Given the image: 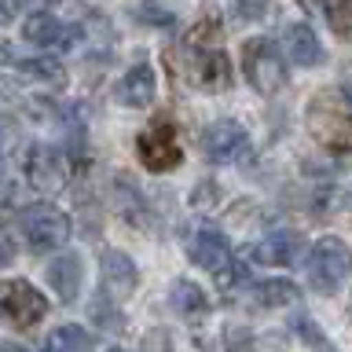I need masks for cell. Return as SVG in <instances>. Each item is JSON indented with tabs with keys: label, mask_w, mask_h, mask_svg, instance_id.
Segmentation results:
<instances>
[{
	"label": "cell",
	"mask_w": 352,
	"mask_h": 352,
	"mask_svg": "<svg viewBox=\"0 0 352 352\" xmlns=\"http://www.w3.org/2000/svg\"><path fill=\"white\" fill-rule=\"evenodd\" d=\"M0 352H26L22 345H11V341H4V345H0Z\"/></svg>",
	"instance_id": "obj_28"
},
{
	"label": "cell",
	"mask_w": 352,
	"mask_h": 352,
	"mask_svg": "<svg viewBox=\"0 0 352 352\" xmlns=\"http://www.w3.org/2000/svg\"><path fill=\"white\" fill-rule=\"evenodd\" d=\"M283 44H286V59H294L297 66H316L319 59H323V48H319L316 30L305 26V22H294V26H286Z\"/></svg>",
	"instance_id": "obj_14"
},
{
	"label": "cell",
	"mask_w": 352,
	"mask_h": 352,
	"mask_svg": "<svg viewBox=\"0 0 352 352\" xmlns=\"http://www.w3.org/2000/svg\"><path fill=\"white\" fill-rule=\"evenodd\" d=\"M308 132L327 151L352 154V96L349 92H319L308 103Z\"/></svg>",
	"instance_id": "obj_1"
},
{
	"label": "cell",
	"mask_w": 352,
	"mask_h": 352,
	"mask_svg": "<svg viewBox=\"0 0 352 352\" xmlns=\"http://www.w3.org/2000/svg\"><path fill=\"white\" fill-rule=\"evenodd\" d=\"M11 59H15V55H11V48H8V44H0V63H11Z\"/></svg>",
	"instance_id": "obj_27"
},
{
	"label": "cell",
	"mask_w": 352,
	"mask_h": 352,
	"mask_svg": "<svg viewBox=\"0 0 352 352\" xmlns=\"http://www.w3.org/2000/svg\"><path fill=\"white\" fill-rule=\"evenodd\" d=\"M11 15H15V0H0V26H8Z\"/></svg>",
	"instance_id": "obj_26"
},
{
	"label": "cell",
	"mask_w": 352,
	"mask_h": 352,
	"mask_svg": "<svg viewBox=\"0 0 352 352\" xmlns=\"http://www.w3.org/2000/svg\"><path fill=\"white\" fill-rule=\"evenodd\" d=\"M26 176H30V184L37 187V191L52 195V191H59V187L66 184V176H70V162H66V154L59 147L37 143V147L30 151V158H26Z\"/></svg>",
	"instance_id": "obj_8"
},
{
	"label": "cell",
	"mask_w": 352,
	"mask_h": 352,
	"mask_svg": "<svg viewBox=\"0 0 352 352\" xmlns=\"http://www.w3.org/2000/svg\"><path fill=\"white\" fill-rule=\"evenodd\" d=\"M202 151H206V158L217 162V165H235V162H246L253 147H250L246 129H242L239 121L224 118V121H213V125L206 129Z\"/></svg>",
	"instance_id": "obj_7"
},
{
	"label": "cell",
	"mask_w": 352,
	"mask_h": 352,
	"mask_svg": "<svg viewBox=\"0 0 352 352\" xmlns=\"http://www.w3.org/2000/svg\"><path fill=\"white\" fill-rule=\"evenodd\" d=\"M15 261V242H11V235H4V231H0V268H4V264H11Z\"/></svg>",
	"instance_id": "obj_25"
},
{
	"label": "cell",
	"mask_w": 352,
	"mask_h": 352,
	"mask_svg": "<svg viewBox=\"0 0 352 352\" xmlns=\"http://www.w3.org/2000/svg\"><path fill=\"white\" fill-rule=\"evenodd\" d=\"M114 99L121 107H147L154 99V70L147 63H136L132 70L118 81L114 88Z\"/></svg>",
	"instance_id": "obj_13"
},
{
	"label": "cell",
	"mask_w": 352,
	"mask_h": 352,
	"mask_svg": "<svg viewBox=\"0 0 352 352\" xmlns=\"http://www.w3.org/2000/svg\"><path fill=\"white\" fill-rule=\"evenodd\" d=\"M323 15L338 37H352V0H323Z\"/></svg>",
	"instance_id": "obj_19"
},
{
	"label": "cell",
	"mask_w": 352,
	"mask_h": 352,
	"mask_svg": "<svg viewBox=\"0 0 352 352\" xmlns=\"http://www.w3.org/2000/svg\"><path fill=\"white\" fill-rule=\"evenodd\" d=\"M22 235H26L33 253H48L59 250L66 239H70V217L59 213L52 206H37L22 217Z\"/></svg>",
	"instance_id": "obj_5"
},
{
	"label": "cell",
	"mask_w": 352,
	"mask_h": 352,
	"mask_svg": "<svg viewBox=\"0 0 352 352\" xmlns=\"http://www.w3.org/2000/svg\"><path fill=\"white\" fill-rule=\"evenodd\" d=\"M301 250H305V239L297 235V231H275V235H268L261 242V246H253V257L283 268V264H294L301 257Z\"/></svg>",
	"instance_id": "obj_15"
},
{
	"label": "cell",
	"mask_w": 352,
	"mask_h": 352,
	"mask_svg": "<svg viewBox=\"0 0 352 352\" xmlns=\"http://www.w3.org/2000/svg\"><path fill=\"white\" fill-rule=\"evenodd\" d=\"M305 268H308V283H312V290L334 294L338 286L349 279V272H352V250L341 239L323 235L312 246V253H308Z\"/></svg>",
	"instance_id": "obj_2"
},
{
	"label": "cell",
	"mask_w": 352,
	"mask_h": 352,
	"mask_svg": "<svg viewBox=\"0 0 352 352\" xmlns=\"http://www.w3.org/2000/svg\"><path fill=\"white\" fill-rule=\"evenodd\" d=\"M143 352H173L169 330H151V334L143 338Z\"/></svg>",
	"instance_id": "obj_23"
},
{
	"label": "cell",
	"mask_w": 352,
	"mask_h": 352,
	"mask_svg": "<svg viewBox=\"0 0 352 352\" xmlns=\"http://www.w3.org/2000/svg\"><path fill=\"white\" fill-rule=\"evenodd\" d=\"M195 48V81L206 92H224L231 85V63L220 44H191Z\"/></svg>",
	"instance_id": "obj_9"
},
{
	"label": "cell",
	"mask_w": 352,
	"mask_h": 352,
	"mask_svg": "<svg viewBox=\"0 0 352 352\" xmlns=\"http://www.w3.org/2000/svg\"><path fill=\"white\" fill-rule=\"evenodd\" d=\"M136 154H140V162L147 165L151 173L176 169V165H180V158H184L180 140H176V129L169 125V121H154L147 132H140Z\"/></svg>",
	"instance_id": "obj_6"
},
{
	"label": "cell",
	"mask_w": 352,
	"mask_h": 352,
	"mask_svg": "<svg viewBox=\"0 0 352 352\" xmlns=\"http://www.w3.org/2000/svg\"><path fill=\"white\" fill-rule=\"evenodd\" d=\"M48 283L59 290V297L66 305L77 297V290H81V261L74 257V253H63V257H55L48 264Z\"/></svg>",
	"instance_id": "obj_16"
},
{
	"label": "cell",
	"mask_w": 352,
	"mask_h": 352,
	"mask_svg": "<svg viewBox=\"0 0 352 352\" xmlns=\"http://www.w3.org/2000/svg\"><path fill=\"white\" fill-rule=\"evenodd\" d=\"M140 19H147V22H162V26H173V15H169V11H162V8H154V4H143L140 8Z\"/></svg>",
	"instance_id": "obj_24"
},
{
	"label": "cell",
	"mask_w": 352,
	"mask_h": 352,
	"mask_svg": "<svg viewBox=\"0 0 352 352\" xmlns=\"http://www.w3.org/2000/svg\"><path fill=\"white\" fill-rule=\"evenodd\" d=\"M26 41L30 44H41V48H70V44H77V37H81V30L77 26H66V22H59L55 15H30L26 19Z\"/></svg>",
	"instance_id": "obj_12"
},
{
	"label": "cell",
	"mask_w": 352,
	"mask_h": 352,
	"mask_svg": "<svg viewBox=\"0 0 352 352\" xmlns=\"http://www.w3.org/2000/svg\"><path fill=\"white\" fill-rule=\"evenodd\" d=\"M187 253H191V261L198 268L220 272L231 261V242L220 235L217 228H195L191 235H187Z\"/></svg>",
	"instance_id": "obj_10"
},
{
	"label": "cell",
	"mask_w": 352,
	"mask_h": 352,
	"mask_svg": "<svg viewBox=\"0 0 352 352\" xmlns=\"http://www.w3.org/2000/svg\"><path fill=\"white\" fill-rule=\"evenodd\" d=\"M169 305L180 316H202L206 312V294H202V286H195L191 279H180V283H173V290H169Z\"/></svg>",
	"instance_id": "obj_18"
},
{
	"label": "cell",
	"mask_w": 352,
	"mask_h": 352,
	"mask_svg": "<svg viewBox=\"0 0 352 352\" xmlns=\"http://www.w3.org/2000/svg\"><path fill=\"white\" fill-rule=\"evenodd\" d=\"M99 275H103L107 297H114V301L136 290V264H132V257L121 250H103V257H99Z\"/></svg>",
	"instance_id": "obj_11"
},
{
	"label": "cell",
	"mask_w": 352,
	"mask_h": 352,
	"mask_svg": "<svg viewBox=\"0 0 352 352\" xmlns=\"http://www.w3.org/2000/svg\"><path fill=\"white\" fill-rule=\"evenodd\" d=\"M92 349H96V338L77 323H66L48 334V352H92Z\"/></svg>",
	"instance_id": "obj_17"
},
{
	"label": "cell",
	"mask_w": 352,
	"mask_h": 352,
	"mask_svg": "<svg viewBox=\"0 0 352 352\" xmlns=\"http://www.w3.org/2000/svg\"><path fill=\"white\" fill-rule=\"evenodd\" d=\"M257 301L268 305V308H275V305H294V301H297V286H294V283H283V279L261 283V286H257Z\"/></svg>",
	"instance_id": "obj_20"
},
{
	"label": "cell",
	"mask_w": 352,
	"mask_h": 352,
	"mask_svg": "<svg viewBox=\"0 0 352 352\" xmlns=\"http://www.w3.org/2000/svg\"><path fill=\"white\" fill-rule=\"evenodd\" d=\"M48 316V301L44 294H37V286L26 279H4L0 283V323L30 330Z\"/></svg>",
	"instance_id": "obj_4"
},
{
	"label": "cell",
	"mask_w": 352,
	"mask_h": 352,
	"mask_svg": "<svg viewBox=\"0 0 352 352\" xmlns=\"http://www.w3.org/2000/svg\"><path fill=\"white\" fill-rule=\"evenodd\" d=\"M22 74H30V77H41V81H48V85H63L66 81V70H63V63L59 59H30V63H22Z\"/></svg>",
	"instance_id": "obj_21"
},
{
	"label": "cell",
	"mask_w": 352,
	"mask_h": 352,
	"mask_svg": "<svg viewBox=\"0 0 352 352\" xmlns=\"http://www.w3.org/2000/svg\"><path fill=\"white\" fill-rule=\"evenodd\" d=\"M242 70L261 96H275L286 85V59L268 37H253L242 44Z\"/></svg>",
	"instance_id": "obj_3"
},
{
	"label": "cell",
	"mask_w": 352,
	"mask_h": 352,
	"mask_svg": "<svg viewBox=\"0 0 352 352\" xmlns=\"http://www.w3.org/2000/svg\"><path fill=\"white\" fill-rule=\"evenodd\" d=\"M107 352H125V349H107Z\"/></svg>",
	"instance_id": "obj_29"
},
{
	"label": "cell",
	"mask_w": 352,
	"mask_h": 352,
	"mask_svg": "<svg viewBox=\"0 0 352 352\" xmlns=\"http://www.w3.org/2000/svg\"><path fill=\"white\" fill-rule=\"evenodd\" d=\"M217 275V286L220 290H235V286H242L246 283V264H239V261H228L220 272H213Z\"/></svg>",
	"instance_id": "obj_22"
}]
</instances>
